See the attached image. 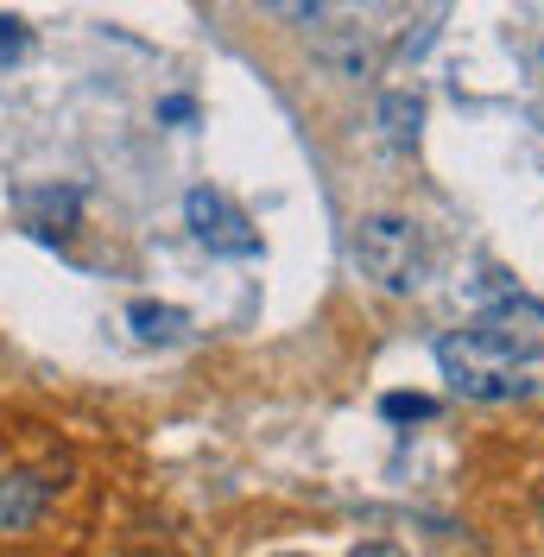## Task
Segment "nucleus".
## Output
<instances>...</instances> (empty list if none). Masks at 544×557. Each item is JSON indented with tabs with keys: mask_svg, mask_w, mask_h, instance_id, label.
<instances>
[{
	"mask_svg": "<svg viewBox=\"0 0 544 557\" xmlns=\"http://www.w3.org/2000/svg\"><path fill=\"white\" fill-rule=\"evenodd\" d=\"M437 368L443 381L456 386L462 399H481V406H507V399H519L526 393V361H512V355H500V348L487 343V336H475V330H456V336H443L437 343Z\"/></svg>",
	"mask_w": 544,
	"mask_h": 557,
	"instance_id": "nucleus-2",
	"label": "nucleus"
},
{
	"mask_svg": "<svg viewBox=\"0 0 544 557\" xmlns=\"http://www.w3.org/2000/svg\"><path fill=\"white\" fill-rule=\"evenodd\" d=\"M355 267L374 278L380 292H418L431 278V242L411 215H368L355 228Z\"/></svg>",
	"mask_w": 544,
	"mask_h": 557,
	"instance_id": "nucleus-1",
	"label": "nucleus"
},
{
	"mask_svg": "<svg viewBox=\"0 0 544 557\" xmlns=\"http://www.w3.org/2000/svg\"><path fill=\"white\" fill-rule=\"evenodd\" d=\"M469 330L487 336L500 355L526 361V368L544 361V305H539V298H526V292H512V298H500V305H487Z\"/></svg>",
	"mask_w": 544,
	"mask_h": 557,
	"instance_id": "nucleus-4",
	"label": "nucleus"
},
{
	"mask_svg": "<svg viewBox=\"0 0 544 557\" xmlns=\"http://www.w3.org/2000/svg\"><path fill=\"white\" fill-rule=\"evenodd\" d=\"M139 343H184V330H190V317L177 311V305H152V298H139L134 311H127Z\"/></svg>",
	"mask_w": 544,
	"mask_h": 557,
	"instance_id": "nucleus-6",
	"label": "nucleus"
},
{
	"mask_svg": "<svg viewBox=\"0 0 544 557\" xmlns=\"http://www.w3.org/2000/svg\"><path fill=\"white\" fill-rule=\"evenodd\" d=\"M20 51H26V26H20V20H0V64L20 58Z\"/></svg>",
	"mask_w": 544,
	"mask_h": 557,
	"instance_id": "nucleus-11",
	"label": "nucleus"
},
{
	"mask_svg": "<svg viewBox=\"0 0 544 557\" xmlns=\"http://www.w3.org/2000/svg\"><path fill=\"white\" fill-rule=\"evenodd\" d=\"M184 222H190V235H197L209 253H222V260H254V253H260V228L247 222V209H240L228 190L197 184V190L184 197Z\"/></svg>",
	"mask_w": 544,
	"mask_h": 557,
	"instance_id": "nucleus-3",
	"label": "nucleus"
},
{
	"mask_svg": "<svg viewBox=\"0 0 544 557\" xmlns=\"http://www.w3.org/2000/svg\"><path fill=\"white\" fill-rule=\"evenodd\" d=\"M380 412L386 418H437V399H424V393H386Z\"/></svg>",
	"mask_w": 544,
	"mask_h": 557,
	"instance_id": "nucleus-9",
	"label": "nucleus"
},
{
	"mask_svg": "<svg viewBox=\"0 0 544 557\" xmlns=\"http://www.w3.org/2000/svg\"><path fill=\"white\" fill-rule=\"evenodd\" d=\"M267 13H279V20H292V26H305V20H317L323 13V0H260Z\"/></svg>",
	"mask_w": 544,
	"mask_h": 557,
	"instance_id": "nucleus-10",
	"label": "nucleus"
},
{
	"mask_svg": "<svg viewBox=\"0 0 544 557\" xmlns=\"http://www.w3.org/2000/svg\"><path fill=\"white\" fill-rule=\"evenodd\" d=\"M26 209H33V228H38V235H64L58 222H70V215H76V197H70V190H38V197H26Z\"/></svg>",
	"mask_w": 544,
	"mask_h": 557,
	"instance_id": "nucleus-8",
	"label": "nucleus"
},
{
	"mask_svg": "<svg viewBox=\"0 0 544 557\" xmlns=\"http://www.w3.org/2000/svg\"><path fill=\"white\" fill-rule=\"evenodd\" d=\"M380 121H386V139H393V146H411L424 108H418V96H386V102H380Z\"/></svg>",
	"mask_w": 544,
	"mask_h": 557,
	"instance_id": "nucleus-7",
	"label": "nucleus"
},
{
	"mask_svg": "<svg viewBox=\"0 0 544 557\" xmlns=\"http://www.w3.org/2000/svg\"><path fill=\"white\" fill-rule=\"evenodd\" d=\"M45 513V482L33 475H0V532H26Z\"/></svg>",
	"mask_w": 544,
	"mask_h": 557,
	"instance_id": "nucleus-5",
	"label": "nucleus"
}]
</instances>
